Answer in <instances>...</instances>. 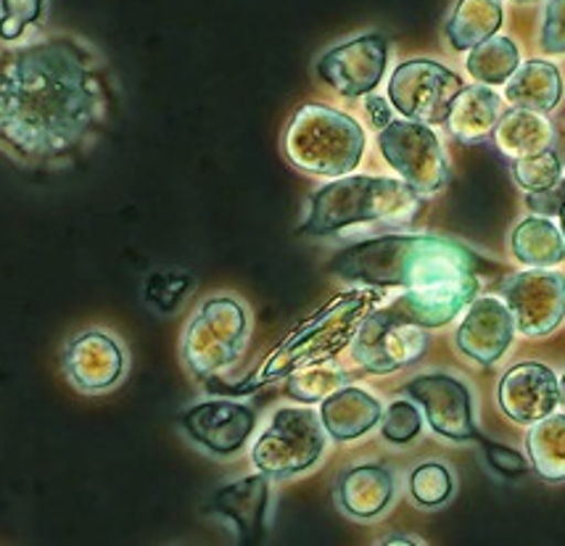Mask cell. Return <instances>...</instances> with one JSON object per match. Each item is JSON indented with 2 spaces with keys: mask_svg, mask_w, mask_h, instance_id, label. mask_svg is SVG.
<instances>
[{
  "mask_svg": "<svg viewBox=\"0 0 565 546\" xmlns=\"http://www.w3.org/2000/svg\"><path fill=\"white\" fill-rule=\"evenodd\" d=\"M106 114V87L93 51L49 38L0 58V148L24 164L79 151Z\"/></svg>",
  "mask_w": 565,
  "mask_h": 546,
  "instance_id": "obj_1",
  "label": "cell"
},
{
  "mask_svg": "<svg viewBox=\"0 0 565 546\" xmlns=\"http://www.w3.org/2000/svg\"><path fill=\"white\" fill-rule=\"evenodd\" d=\"M420 195L405 180L341 178L312 195L301 233L333 235L362 222H407L418 214Z\"/></svg>",
  "mask_w": 565,
  "mask_h": 546,
  "instance_id": "obj_3",
  "label": "cell"
},
{
  "mask_svg": "<svg viewBox=\"0 0 565 546\" xmlns=\"http://www.w3.org/2000/svg\"><path fill=\"white\" fill-rule=\"evenodd\" d=\"M370 301H375L373 293L335 296V299L331 303H326L318 314L301 322V325L296 328L270 356H267L259 373L252 375V381H248L246 386H235L227 390H231V394H248V390L265 386V383L294 375L296 370L328 362L333 354H339L341 349L347 346V341L356 333Z\"/></svg>",
  "mask_w": 565,
  "mask_h": 546,
  "instance_id": "obj_4",
  "label": "cell"
},
{
  "mask_svg": "<svg viewBox=\"0 0 565 546\" xmlns=\"http://www.w3.org/2000/svg\"><path fill=\"white\" fill-rule=\"evenodd\" d=\"M502 117V100L489 87H462L447 114V130L460 143H483L492 138L497 121Z\"/></svg>",
  "mask_w": 565,
  "mask_h": 546,
  "instance_id": "obj_21",
  "label": "cell"
},
{
  "mask_svg": "<svg viewBox=\"0 0 565 546\" xmlns=\"http://www.w3.org/2000/svg\"><path fill=\"white\" fill-rule=\"evenodd\" d=\"M504 19L502 0H457L444 32L455 51H470L500 32Z\"/></svg>",
  "mask_w": 565,
  "mask_h": 546,
  "instance_id": "obj_25",
  "label": "cell"
},
{
  "mask_svg": "<svg viewBox=\"0 0 565 546\" xmlns=\"http://www.w3.org/2000/svg\"><path fill=\"white\" fill-rule=\"evenodd\" d=\"M479 275L434 282V286L426 288H407V293L388 303V309L402 320L413 322V325L441 328L449 320H455L479 296Z\"/></svg>",
  "mask_w": 565,
  "mask_h": 546,
  "instance_id": "obj_16",
  "label": "cell"
},
{
  "mask_svg": "<svg viewBox=\"0 0 565 546\" xmlns=\"http://www.w3.org/2000/svg\"><path fill=\"white\" fill-rule=\"evenodd\" d=\"M500 407L510 420L534 425L553 415L561 404V381L547 364L521 362L510 367L500 381Z\"/></svg>",
  "mask_w": 565,
  "mask_h": 546,
  "instance_id": "obj_14",
  "label": "cell"
},
{
  "mask_svg": "<svg viewBox=\"0 0 565 546\" xmlns=\"http://www.w3.org/2000/svg\"><path fill=\"white\" fill-rule=\"evenodd\" d=\"M405 390L426 409L428 425L434 433L449 441H479L470 394L460 381L449 375H420L409 381Z\"/></svg>",
  "mask_w": 565,
  "mask_h": 546,
  "instance_id": "obj_13",
  "label": "cell"
},
{
  "mask_svg": "<svg viewBox=\"0 0 565 546\" xmlns=\"http://www.w3.org/2000/svg\"><path fill=\"white\" fill-rule=\"evenodd\" d=\"M470 77L481 85H504L521 66V53L510 38L494 35L487 43L470 49L466 61Z\"/></svg>",
  "mask_w": 565,
  "mask_h": 546,
  "instance_id": "obj_28",
  "label": "cell"
},
{
  "mask_svg": "<svg viewBox=\"0 0 565 546\" xmlns=\"http://www.w3.org/2000/svg\"><path fill=\"white\" fill-rule=\"evenodd\" d=\"M254 425L257 413L235 402L196 404L183 415L185 433L214 454H235L252 436Z\"/></svg>",
  "mask_w": 565,
  "mask_h": 546,
  "instance_id": "obj_17",
  "label": "cell"
},
{
  "mask_svg": "<svg viewBox=\"0 0 565 546\" xmlns=\"http://www.w3.org/2000/svg\"><path fill=\"white\" fill-rule=\"evenodd\" d=\"M494 269L473 248L439 235H383L335 254L331 272L367 286L426 288L434 282L481 275Z\"/></svg>",
  "mask_w": 565,
  "mask_h": 546,
  "instance_id": "obj_2",
  "label": "cell"
},
{
  "mask_svg": "<svg viewBox=\"0 0 565 546\" xmlns=\"http://www.w3.org/2000/svg\"><path fill=\"white\" fill-rule=\"evenodd\" d=\"M557 217H561V233H563V238H565V206L561 208V214H557Z\"/></svg>",
  "mask_w": 565,
  "mask_h": 546,
  "instance_id": "obj_39",
  "label": "cell"
},
{
  "mask_svg": "<svg viewBox=\"0 0 565 546\" xmlns=\"http://www.w3.org/2000/svg\"><path fill=\"white\" fill-rule=\"evenodd\" d=\"M423 422H420V413L415 404L409 402H394L392 407L386 409V415H383V438L386 441L396 443V447H405V443L413 441L415 436L420 433Z\"/></svg>",
  "mask_w": 565,
  "mask_h": 546,
  "instance_id": "obj_33",
  "label": "cell"
},
{
  "mask_svg": "<svg viewBox=\"0 0 565 546\" xmlns=\"http://www.w3.org/2000/svg\"><path fill=\"white\" fill-rule=\"evenodd\" d=\"M483 454H487V460L492 468L497 470L500 475H508V478H518V475H526L529 473V464L523 460V454H518V451L502 447V443H494L489 441V438H479Z\"/></svg>",
  "mask_w": 565,
  "mask_h": 546,
  "instance_id": "obj_35",
  "label": "cell"
},
{
  "mask_svg": "<svg viewBox=\"0 0 565 546\" xmlns=\"http://www.w3.org/2000/svg\"><path fill=\"white\" fill-rule=\"evenodd\" d=\"M518 3H536V0H518Z\"/></svg>",
  "mask_w": 565,
  "mask_h": 546,
  "instance_id": "obj_41",
  "label": "cell"
},
{
  "mask_svg": "<svg viewBox=\"0 0 565 546\" xmlns=\"http://www.w3.org/2000/svg\"><path fill=\"white\" fill-rule=\"evenodd\" d=\"M492 138L497 148L510 159L534 157V153H542L555 146L553 125L544 119V114L529 109L502 111Z\"/></svg>",
  "mask_w": 565,
  "mask_h": 546,
  "instance_id": "obj_23",
  "label": "cell"
},
{
  "mask_svg": "<svg viewBox=\"0 0 565 546\" xmlns=\"http://www.w3.org/2000/svg\"><path fill=\"white\" fill-rule=\"evenodd\" d=\"M267 504H270V481L262 473L220 489L212 499V512L235 523L241 544H257L265 534Z\"/></svg>",
  "mask_w": 565,
  "mask_h": 546,
  "instance_id": "obj_18",
  "label": "cell"
},
{
  "mask_svg": "<svg viewBox=\"0 0 565 546\" xmlns=\"http://www.w3.org/2000/svg\"><path fill=\"white\" fill-rule=\"evenodd\" d=\"M341 383H344V375L335 367H307L288 381V394H291L294 399L312 404L322 402L326 396H331L333 390H339Z\"/></svg>",
  "mask_w": 565,
  "mask_h": 546,
  "instance_id": "obj_31",
  "label": "cell"
},
{
  "mask_svg": "<svg viewBox=\"0 0 565 546\" xmlns=\"http://www.w3.org/2000/svg\"><path fill=\"white\" fill-rule=\"evenodd\" d=\"M388 40L370 32V35L354 38L331 49L318 61V74L335 93L347 98H360L379 87L383 72H386Z\"/></svg>",
  "mask_w": 565,
  "mask_h": 546,
  "instance_id": "obj_12",
  "label": "cell"
},
{
  "mask_svg": "<svg viewBox=\"0 0 565 546\" xmlns=\"http://www.w3.org/2000/svg\"><path fill=\"white\" fill-rule=\"evenodd\" d=\"M513 333L515 322L504 301L494 299V296H481V299L468 303L466 320L457 328V349L468 360L489 367L508 352Z\"/></svg>",
  "mask_w": 565,
  "mask_h": 546,
  "instance_id": "obj_15",
  "label": "cell"
},
{
  "mask_svg": "<svg viewBox=\"0 0 565 546\" xmlns=\"http://www.w3.org/2000/svg\"><path fill=\"white\" fill-rule=\"evenodd\" d=\"M326 447V430L318 415L307 407L278 409L270 428L262 433L252 460L265 475L286 478L305 473L320 460Z\"/></svg>",
  "mask_w": 565,
  "mask_h": 546,
  "instance_id": "obj_6",
  "label": "cell"
},
{
  "mask_svg": "<svg viewBox=\"0 0 565 546\" xmlns=\"http://www.w3.org/2000/svg\"><path fill=\"white\" fill-rule=\"evenodd\" d=\"M383 415L381 402L362 388H339L322 399V428L335 441H352L365 436L373 425H379Z\"/></svg>",
  "mask_w": 565,
  "mask_h": 546,
  "instance_id": "obj_20",
  "label": "cell"
},
{
  "mask_svg": "<svg viewBox=\"0 0 565 546\" xmlns=\"http://www.w3.org/2000/svg\"><path fill=\"white\" fill-rule=\"evenodd\" d=\"M365 151V132L347 114L309 104L296 111L286 132V153L294 167L326 178L356 170Z\"/></svg>",
  "mask_w": 565,
  "mask_h": 546,
  "instance_id": "obj_5",
  "label": "cell"
},
{
  "mask_svg": "<svg viewBox=\"0 0 565 546\" xmlns=\"http://www.w3.org/2000/svg\"><path fill=\"white\" fill-rule=\"evenodd\" d=\"M515 259L529 267H555L565 259V238L547 217H529L510 238Z\"/></svg>",
  "mask_w": 565,
  "mask_h": 546,
  "instance_id": "obj_26",
  "label": "cell"
},
{
  "mask_svg": "<svg viewBox=\"0 0 565 546\" xmlns=\"http://www.w3.org/2000/svg\"><path fill=\"white\" fill-rule=\"evenodd\" d=\"M466 87L460 74L439 61L415 58L399 64L388 79V98L402 117L423 125H444L457 93Z\"/></svg>",
  "mask_w": 565,
  "mask_h": 546,
  "instance_id": "obj_8",
  "label": "cell"
},
{
  "mask_svg": "<svg viewBox=\"0 0 565 546\" xmlns=\"http://www.w3.org/2000/svg\"><path fill=\"white\" fill-rule=\"evenodd\" d=\"M513 178L523 191H544V188L555 185V182L563 178V161L553 148L534 153V157L513 159Z\"/></svg>",
  "mask_w": 565,
  "mask_h": 546,
  "instance_id": "obj_30",
  "label": "cell"
},
{
  "mask_svg": "<svg viewBox=\"0 0 565 546\" xmlns=\"http://www.w3.org/2000/svg\"><path fill=\"white\" fill-rule=\"evenodd\" d=\"M455 491L452 473L441 462H426L409 475V494L423 507H441Z\"/></svg>",
  "mask_w": 565,
  "mask_h": 546,
  "instance_id": "obj_29",
  "label": "cell"
},
{
  "mask_svg": "<svg viewBox=\"0 0 565 546\" xmlns=\"http://www.w3.org/2000/svg\"><path fill=\"white\" fill-rule=\"evenodd\" d=\"M504 307L515 328L529 339H542L561 325L565 317V278L550 267L518 272L502 288Z\"/></svg>",
  "mask_w": 565,
  "mask_h": 546,
  "instance_id": "obj_11",
  "label": "cell"
},
{
  "mask_svg": "<svg viewBox=\"0 0 565 546\" xmlns=\"http://www.w3.org/2000/svg\"><path fill=\"white\" fill-rule=\"evenodd\" d=\"M383 159L420 195H436L447 185L449 164L439 138L428 125L415 119L388 121L379 135Z\"/></svg>",
  "mask_w": 565,
  "mask_h": 546,
  "instance_id": "obj_7",
  "label": "cell"
},
{
  "mask_svg": "<svg viewBox=\"0 0 565 546\" xmlns=\"http://www.w3.org/2000/svg\"><path fill=\"white\" fill-rule=\"evenodd\" d=\"M526 206L534 214H542V217H553V214H561L565 206V178H561L555 185L544 188V191H534L526 195Z\"/></svg>",
  "mask_w": 565,
  "mask_h": 546,
  "instance_id": "obj_36",
  "label": "cell"
},
{
  "mask_svg": "<svg viewBox=\"0 0 565 546\" xmlns=\"http://www.w3.org/2000/svg\"><path fill=\"white\" fill-rule=\"evenodd\" d=\"M365 109H367L370 121H373V127H379V130H383V127L392 121V109H388V104L381 96H370L367 93Z\"/></svg>",
  "mask_w": 565,
  "mask_h": 546,
  "instance_id": "obj_37",
  "label": "cell"
},
{
  "mask_svg": "<svg viewBox=\"0 0 565 546\" xmlns=\"http://www.w3.org/2000/svg\"><path fill=\"white\" fill-rule=\"evenodd\" d=\"M125 360L119 346L104 333H85L66 349V373L79 388H109L122 375Z\"/></svg>",
  "mask_w": 565,
  "mask_h": 546,
  "instance_id": "obj_19",
  "label": "cell"
},
{
  "mask_svg": "<svg viewBox=\"0 0 565 546\" xmlns=\"http://www.w3.org/2000/svg\"><path fill=\"white\" fill-rule=\"evenodd\" d=\"M394 494V481L388 470L379 468V464H360V468L347 470L339 481V502L349 515L370 517L381 515L388 507Z\"/></svg>",
  "mask_w": 565,
  "mask_h": 546,
  "instance_id": "obj_24",
  "label": "cell"
},
{
  "mask_svg": "<svg viewBox=\"0 0 565 546\" xmlns=\"http://www.w3.org/2000/svg\"><path fill=\"white\" fill-rule=\"evenodd\" d=\"M504 85H508L504 87V98H508V104H513L515 109L547 114L553 111L563 98L561 72H557L555 64L542 58L526 61L523 66H518L513 77Z\"/></svg>",
  "mask_w": 565,
  "mask_h": 546,
  "instance_id": "obj_22",
  "label": "cell"
},
{
  "mask_svg": "<svg viewBox=\"0 0 565 546\" xmlns=\"http://www.w3.org/2000/svg\"><path fill=\"white\" fill-rule=\"evenodd\" d=\"M386 544L394 546V544H423V542L415 536H392V538H386Z\"/></svg>",
  "mask_w": 565,
  "mask_h": 546,
  "instance_id": "obj_38",
  "label": "cell"
},
{
  "mask_svg": "<svg viewBox=\"0 0 565 546\" xmlns=\"http://www.w3.org/2000/svg\"><path fill=\"white\" fill-rule=\"evenodd\" d=\"M561 399L565 404V375H563V381H561Z\"/></svg>",
  "mask_w": 565,
  "mask_h": 546,
  "instance_id": "obj_40",
  "label": "cell"
},
{
  "mask_svg": "<svg viewBox=\"0 0 565 546\" xmlns=\"http://www.w3.org/2000/svg\"><path fill=\"white\" fill-rule=\"evenodd\" d=\"M426 328L396 317L392 309L370 312L354 333V360L375 375L409 367L426 354Z\"/></svg>",
  "mask_w": 565,
  "mask_h": 546,
  "instance_id": "obj_10",
  "label": "cell"
},
{
  "mask_svg": "<svg viewBox=\"0 0 565 546\" xmlns=\"http://www.w3.org/2000/svg\"><path fill=\"white\" fill-rule=\"evenodd\" d=\"M45 17V0H0V40L13 43Z\"/></svg>",
  "mask_w": 565,
  "mask_h": 546,
  "instance_id": "obj_32",
  "label": "cell"
},
{
  "mask_svg": "<svg viewBox=\"0 0 565 546\" xmlns=\"http://www.w3.org/2000/svg\"><path fill=\"white\" fill-rule=\"evenodd\" d=\"M526 447L531 457V468L540 473L544 481L563 483L565 481V415H547L534 422L529 430Z\"/></svg>",
  "mask_w": 565,
  "mask_h": 546,
  "instance_id": "obj_27",
  "label": "cell"
},
{
  "mask_svg": "<svg viewBox=\"0 0 565 546\" xmlns=\"http://www.w3.org/2000/svg\"><path fill=\"white\" fill-rule=\"evenodd\" d=\"M542 51L563 56L565 53V0H550L542 22Z\"/></svg>",
  "mask_w": 565,
  "mask_h": 546,
  "instance_id": "obj_34",
  "label": "cell"
},
{
  "mask_svg": "<svg viewBox=\"0 0 565 546\" xmlns=\"http://www.w3.org/2000/svg\"><path fill=\"white\" fill-rule=\"evenodd\" d=\"M248 320L244 307L235 299H212L188 328L185 360L199 377H210L227 367L246 341Z\"/></svg>",
  "mask_w": 565,
  "mask_h": 546,
  "instance_id": "obj_9",
  "label": "cell"
}]
</instances>
